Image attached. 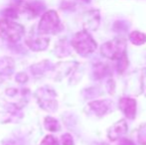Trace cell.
<instances>
[{
  "instance_id": "1",
  "label": "cell",
  "mask_w": 146,
  "mask_h": 145,
  "mask_svg": "<svg viewBox=\"0 0 146 145\" xmlns=\"http://www.w3.org/2000/svg\"><path fill=\"white\" fill-rule=\"evenodd\" d=\"M72 46L81 56H88L96 51L98 45L94 38L88 34V32L84 30L74 36L72 40Z\"/></svg>"
},
{
  "instance_id": "2",
  "label": "cell",
  "mask_w": 146,
  "mask_h": 145,
  "mask_svg": "<svg viewBox=\"0 0 146 145\" xmlns=\"http://www.w3.org/2000/svg\"><path fill=\"white\" fill-rule=\"evenodd\" d=\"M37 103L42 109L48 112H55L58 109V101H57V93L52 87H42L37 89L36 93Z\"/></svg>"
},
{
  "instance_id": "3",
  "label": "cell",
  "mask_w": 146,
  "mask_h": 145,
  "mask_svg": "<svg viewBox=\"0 0 146 145\" xmlns=\"http://www.w3.org/2000/svg\"><path fill=\"white\" fill-rule=\"evenodd\" d=\"M24 27L10 19L0 20V37L10 43H16L24 35Z\"/></svg>"
},
{
  "instance_id": "4",
  "label": "cell",
  "mask_w": 146,
  "mask_h": 145,
  "mask_svg": "<svg viewBox=\"0 0 146 145\" xmlns=\"http://www.w3.org/2000/svg\"><path fill=\"white\" fill-rule=\"evenodd\" d=\"M61 29H62V25H61L59 15L54 10L47 11L42 16L40 22H39L38 30L41 35L57 34Z\"/></svg>"
},
{
  "instance_id": "5",
  "label": "cell",
  "mask_w": 146,
  "mask_h": 145,
  "mask_svg": "<svg viewBox=\"0 0 146 145\" xmlns=\"http://www.w3.org/2000/svg\"><path fill=\"white\" fill-rule=\"evenodd\" d=\"M126 43L123 39H113V40L106 42L100 47V53L102 56L106 57L111 60H117L123 54H125Z\"/></svg>"
},
{
  "instance_id": "6",
  "label": "cell",
  "mask_w": 146,
  "mask_h": 145,
  "mask_svg": "<svg viewBox=\"0 0 146 145\" xmlns=\"http://www.w3.org/2000/svg\"><path fill=\"white\" fill-rule=\"evenodd\" d=\"M100 22V15L98 10H90L84 14V28L86 31H94Z\"/></svg>"
},
{
  "instance_id": "7",
  "label": "cell",
  "mask_w": 146,
  "mask_h": 145,
  "mask_svg": "<svg viewBox=\"0 0 146 145\" xmlns=\"http://www.w3.org/2000/svg\"><path fill=\"white\" fill-rule=\"evenodd\" d=\"M50 39L44 36L33 37L30 36L26 39V45L34 52H41L48 48Z\"/></svg>"
},
{
  "instance_id": "8",
  "label": "cell",
  "mask_w": 146,
  "mask_h": 145,
  "mask_svg": "<svg viewBox=\"0 0 146 145\" xmlns=\"http://www.w3.org/2000/svg\"><path fill=\"white\" fill-rule=\"evenodd\" d=\"M119 109L129 119H133L136 114V101L131 97H122L119 99Z\"/></svg>"
},
{
  "instance_id": "9",
  "label": "cell",
  "mask_w": 146,
  "mask_h": 145,
  "mask_svg": "<svg viewBox=\"0 0 146 145\" xmlns=\"http://www.w3.org/2000/svg\"><path fill=\"white\" fill-rule=\"evenodd\" d=\"M127 132V124L124 119H121L114 123L108 131V136L111 141H115L119 138H123V136Z\"/></svg>"
},
{
  "instance_id": "10",
  "label": "cell",
  "mask_w": 146,
  "mask_h": 145,
  "mask_svg": "<svg viewBox=\"0 0 146 145\" xmlns=\"http://www.w3.org/2000/svg\"><path fill=\"white\" fill-rule=\"evenodd\" d=\"M76 64L74 62H62L59 63L58 65H56L54 68V75H55V79H61L64 77L68 75L70 73L73 71V65Z\"/></svg>"
},
{
  "instance_id": "11",
  "label": "cell",
  "mask_w": 146,
  "mask_h": 145,
  "mask_svg": "<svg viewBox=\"0 0 146 145\" xmlns=\"http://www.w3.org/2000/svg\"><path fill=\"white\" fill-rule=\"evenodd\" d=\"M15 62L10 57L0 58V75H10L14 71Z\"/></svg>"
},
{
  "instance_id": "12",
  "label": "cell",
  "mask_w": 146,
  "mask_h": 145,
  "mask_svg": "<svg viewBox=\"0 0 146 145\" xmlns=\"http://www.w3.org/2000/svg\"><path fill=\"white\" fill-rule=\"evenodd\" d=\"M110 103L108 101H96L88 103V107L98 115H104L106 112L110 111Z\"/></svg>"
},
{
  "instance_id": "13",
  "label": "cell",
  "mask_w": 146,
  "mask_h": 145,
  "mask_svg": "<svg viewBox=\"0 0 146 145\" xmlns=\"http://www.w3.org/2000/svg\"><path fill=\"white\" fill-rule=\"evenodd\" d=\"M44 126L48 131L51 132H57L61 130V124L56 118L52 116H46L44 119Z\"/></svg>"
},
{
  "instance_id": "14",
  "label": "cell",
  "mask_w": 146,
  "mask_h": 145,
  "mask_svg": "<svg viewBox=\"0 0 146 145\" xmlns=\"http://www.w3.org/2000/svg\"><path fill=\"white\" fill-rule=\"evenodd\" d=\"M129 40H130V42L132 44L139 46V45H142L146 42V35L144 33H142V32L133 31L129 35Z\"/></svg>"
},
{
  "instance_id": "15",
  "label": "cell",
  "mask_w": 146,
  "mask_h": 145,
  "mask_svg": "<svg viewBox=\"0 0 146 145\" xmlns=\"http://www.w3.org/2000/svg\"><path fill=\"white\" fill-rule=\"evenodd\" d=\"M48 67H49L48 61H43V62L38 63V64H35L34 66H32L31 71H32V73H34L35 75H41L48 70L49 69Z\"/></svg>"
},
{
  "instance_id": "16",
  "label": "cell",
  "mask_w": 146,
  "mask_h": 145,
  "mask_svg": "<svg viewBox=\"0 0 146 145\" xmlns=\"http://www.w3.org/2000/svg\"><path fill=\"white\" fill-rule=\"evenodd\" d=\"M127 65H128V61H127L126 54H123L120 58L117 59V70L119 73H122L126 69Z\"/></svg>"
},
{
  "instance_id": "17",
  "label": "cell",
  "mask_w": 146,
  "mask_h": 145,
  "mask_svg": "<svg viewBox=\"0 0 146 145\" xmlns=\"http://www.w3.org/2000/svg\"><path fill=\"white\" fill-rule=\"evenodd\" d=\"M138 142L140 145H146V123L142 124L138 130Z\"/></svg>"
},
{
  "instance_id": "18",
  "label": "cell",
  "mask_w": 146,
  "mask_h": 145,
  "mask_svg": "<svg viewBox=\"0 0 146 145\" xmlns=\"http://www.w3.org/2000/svg\"><path fill=\"white\" fill-rule=\"evenodd\" d=\"M41 145H59V141L55 136L47 135L41 141Z\"/></svg>"
},
{
  "instance_id": "19",
  "label": "cell",
  "mask_w": 146,
  "mask_h": 145,
  "mask_svg": "<svg viewBox=\"0 0 146 145\" xmlns=\"http://www.w3.org/2000/svg\"><path fill=\"white\" fill-rule=\"evenodd\" d=\"M62 144L63 145H75L74 143V139L70 133H66L62 136Z\"/></svg>"
},
{
  "instance_id": "20",
  "label": "cell",
  "mask_w": 146,
  "mask_h": 145,
  "mask_svg": "<svg viewBox=\"0 0 146 145\" xmlns=\"http://www.w3.org/2000/svg\"><path fill=\"white\" fill-rule=\"evenodd\" d=\"M15 79H16V81H18V83H27L29 77H28V75H26L25 73H18L15 77Z\"/></svg>"
},
{
  "instance_id": "21",
  "label": "cell",
  "mask_w": 146,
  "mask_h": 145,
  "mask_svg": "<svg viewBox=\"0 0 146 145\" xmlns=\"http://www.w3.org/2000/svg\"><path fill=\"white\" fill-rule=\"evenodd\" d=\"M119 145H135V144L133 143L131 140L126 139V138H123V139L121 140V142H120V144H119Z\"/></svg>"
},
{
  "instance_id": "22",
  "label": "cell",
  "mask_w": 146,
  "mask_h": 145,
  "mask_svg": "<svg viewBox=\"0 0 146 145\" xmlns=\"http://www.w3.org/2000/svg\"><path fill=\"white\" fill-rule=\"evenodd\" d=\"M3 145H17V143L15 141H13V140H9V141L4 142Z\"/></svg>"
},
{
  "instance_id": "23",
  "label": "cell",
  "mask_w": 146,
  "mask_h": 145,
  "mask_svg": "<svg viewBox=\"0 0 146 145\" xmlns=\"http://www.w3.org/2000/svg\"><path fill=\"white\" fill-rule=\"evenodd\" d=\"M1 83H2V79H0V85H1Z\"/></svg>"
}]
</instances>
